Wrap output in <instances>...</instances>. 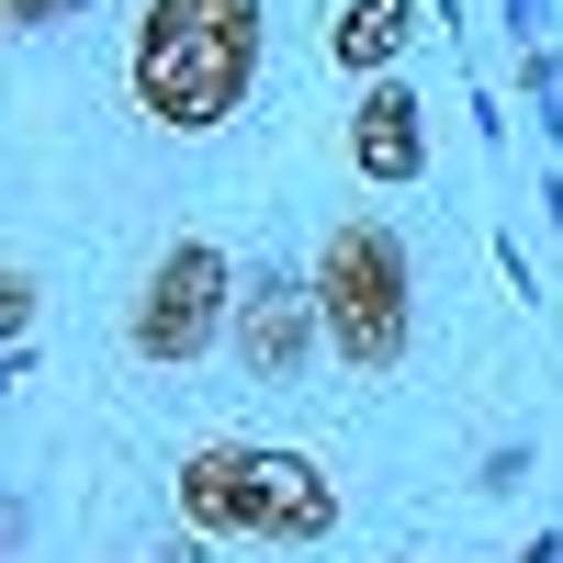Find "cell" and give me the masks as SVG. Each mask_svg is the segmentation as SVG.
Returning <instances> with one entry per match:
<instances>
[{
    "label": "cell",
    "mask_w": 563,
    "mask_h": 563,
    "mask_svg": "<svg viewBox=\"0 0 563 563\" xmlns=\"http://www.w3.org/2000/svg\"><path fill=\"white\" fill-rule=\"evenodd\" d=\"M271 57V0H147L124 45V90L158 135H214L249 113Z\"/></svg>",
    "instance_id": "1"
},
{
    "label": "cell",
    "mask_w": 563,
    "mask_h": 563,
    "mask_svg": "<svg viewBox=\"0 0 563 563\" xmlns=\"http://www.w3.org/2000/svg\"><path fill=\"white\" fill-rule=\"evenodd\" d=\"M180 530L203 541H327L339 485L282 440H203L180 451Z\"/></svg>",
    "instance_id": "2"
},
{
    "label": "cell",
    "mask_w": 563,
    "mask_h": 563,
    "mask_svg": "<svg viewBox=\"0 0 563 563\" xmlns=\"http://www.w3.org/2000/svg\"><path fill=\"white\" fill-rule=\"evenodd\" d=\"M316 316H327V361L339 372H384L406 361L417 339V271H406V238L384 214H339L316 238Z\"/></svg>",
    "instance_id": "3"
},
{
    "label": "cell",
    "mask_w": 563,
    "mask_h": 563,
    "mask_svg": "<svg viewBox=\"0 0 563 563\" xmlns=\"http://www.w3.org/2000/svg\"><path fill=\"white\" fill-rule=\"evenodd\" d=\"M238 294H249V271L214 238H169L147 260V282H135V305H124V350L147 372H192L225 327H238Z\"/></svg>",
    "instance_id": "4"
},
{
    "label": "cell",
    "mask_w": 563,
    "mask_h": 563,
    "mask_svg": "<svg viewBox=\"0 0 563 563\" xmlns=\"http://www.w3.org/2000/svg\"><path fill=\"white\" fill-rule=\"evenodd\" d=\"M225 350H238L249 384H294V372L327 350V316H316V271H282L260 260L249 294H238V327H225Z\"/></svg>",
    "instance_id": "5"
},
{
    "label": "cell",
    "mask_w": 563,
    "mask_h": 563,
    "mask_svg": "<svg viewBox=\"0 0 563 563\" xmlns=\"http://www.w3.org/2000/svg\"><path fill=\"white\" fill-rule=\"evenodd\" d=\"M350 169L372 192H406L417 169H429V102H417L406 79H372L361 113H350Z\"/></svg>",
    "instance_id": "6"
},
{
    "label": "cell",
    "mask_w": 563,
    "mask_h": 563,
    "mask_svg": "<svg viewBox=\"0 0 563 563\" xmlns=\"http://www.w3.org/2000/svg\"><path fill=\"white\" fill-rule=\"evenodd\" d=\"M417 45V0H339V12H327V68L339 79H395V57Z\"/></svg>",
    "instance_id": "7"
},
{
    "label": "cell",
    "mask_w": 563,
    "mask_h": 563,
    "mask_svg": "<svg viewBox=\"0 0 563 563\" xmlns=\"http://www.w3.org/2000/svg\"><path fill=\"white\" fill-rule=\"evenodd\" d=\"M90 12V0H0V23H12V34H57V23H79Z\"/></svg>",
    "instance_id": "8"
},
{
    "label": "cell",
    "mask_w": 563,
    "mask_h": 563,
    "mask_svg": "<svg viewBox=\"0 0 563 563\" xmlns=\"http://www.w3.org/2000/svg\"><path fill=\"white\" fill-rule=\"evenodd\" d=\"M0 339H12V350L34 339V271H12V282H0Z\"/></svg>",
    "instance_id": "9"
},
{
    "label": "cell",
    "mask_w": 563,
    "mask_h": 563,
    "mask_svg": "<svg viewBox=\"0 0 563 563\" xmlns=\"http://www.w3.org/2000/svg\"><path fill=\"white\" fill-rule=\"evenodd\" d=\"M158 563H214V541H203V530H169V552H158Z\"/></svg>",
    "instance_id": "10"
},
{
    "label": "cell",
    "mask_w": 563,
    "mask_h": 563,
    "mask_svg": "<svg viewBox=\"0 0 563 563\" xmlns=\"http://www.w3.org/2000/svg\"><path fill=\"white\" fill-rule=\"evenodd\" d=\"M519 563H563V541H552V530H541V541H530V552H519Z\"/></svg>",
    "instance_id": "11"
}]
</instances>
